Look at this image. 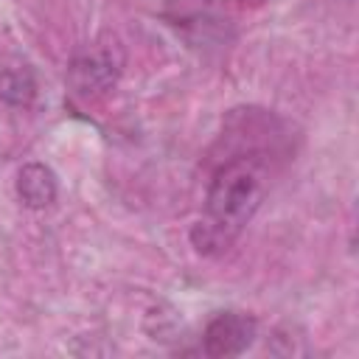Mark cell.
Listing matches in <instances>:
<instances>
[{"instance_id":"5","label":"cell","mask_w":359,"mask_h":359,"mask_svg":"<svg viewBox=\"0 0 359 359\" xmlns=\"http://www.w3.org/2000/svg\"><path fill=\"white\" fill-rule=\"evenodd\" d=\"M0 95L11 104H28L34 95V79L28 70H6L0 79Z\"/></svg>"},{"instance_id":"1","label":"cell","mask_w":359,"mask_h":359,"mask_svg":"<svg viewBox=\"0 0 359 359\" xmlns=\"http://www.w3.org/2000/svg\"><path fill=\"white\" fill-rule=\"evenodd\" d=\"M269 171L272 151L264 146L238 149L216 165L205 191L202 219L191 230L199 252L216 255L241 236L269 191Z\"/></svg>"},{"instance_id":"4","label":"cell","mask_w":359,"mask_h":359,"mask_svg":"<svg viewBox=\"0 0 359 359\" xmlns=\"http://www.w3.org/2000/svg\"><path fill=\"white\" fill-rule=\"evenodd\" d=\"M17 194L28 208L42 210L56 199V174L42 163H28L17 174Z\"/></svg>"},{"instance_id":"2","label":"cell","mask_w":359,"mask_h":359,"mask_svg":"<svg viewBox=\"0 0 359 359\" xmlns=\"http://www.w3.org/2000/svg\"><path fill=\"white\" fill-rule=\"evenodd\" d=\"M255 331H258L255 317L241 311H222L205 325L202 348L208 356H238L252 345Z\"/></svg>"},{"instance_id":"3","label":"cell","mask_w":359,"mask_h":359,"mask_svg":"<svg viewBox=\"0 0 359 359\" xmlns=\"http://www.w3.org/2000/svg\"><path fill=\"white\" fill-rule=\"evenodd\" d=\"M115 79H118V62L107 48L87 50L70 65V84L79 95L104 93L109 84H115Z\"/></svg>"}]
</instances>
